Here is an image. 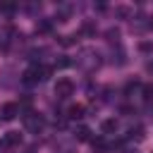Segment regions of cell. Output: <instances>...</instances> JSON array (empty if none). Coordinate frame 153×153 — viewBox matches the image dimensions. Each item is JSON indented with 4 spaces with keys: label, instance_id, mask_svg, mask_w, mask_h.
I'll return each instance as SVG.
<instances>
[{
    "label": "cell",
    "instance_id": "obj_1",
    "mask_svg": "<svg viewBox=\"0 0 153 153\" xmlns=\"http://www.w3.org/2000/svg\"><path fill=\"white\" fill-rule=\"evenodd\" d=\"M48 74H50V69L48 67H31V69H26L24 72V84H36V81H43V79H48Z\"/></svg>",
    "mask_w": 153,
    "mask_h": 153
},
{
    "label": "cell",
    "instance_id": "obj_2",
    "mask_svg": "<svg viewBox=\"0 0 153 153\" xmlns=\"http://www.w3.org/2000/svg\"><path fill=\"white\" fill-rule=\"evenodd\" d=\"M72 93H74V84H72V79L62 76V79L55 81V96H57V98H69Z\"/></svg>",
    "mask_w": 153,
    "mask_h": 153
},
{
    "label": "cell",
    "instance_id": "obj_3",
    "mask_svg": "<svg viewBox=\"0 0 153 153\" xmlns=\"http://www.w3.org/2000/svg\"><path fill=\"white\" fill-rule=\"evenodd\" d=\"M24 124H26V129H29V131L38 134V131L45 127V120H43L41 115H33V112H29V115H24Z\"/></svg>",
    "mask_w": 153,
    "mask_h": 153
},
{
    "label": "cell",
    "instance_id": "obj_4",
    "mask_svg": "<svg viewBox=\"0 0 153 153\" xmlns=\"http://www.w3.org/2000/svg\"><path fill=\"white\" fill-rule=\"evenodd\" d=\"M0 115H2L5 122H10V120H14V117L19 115V105H17V103H5L2 110H0Z\"/></svg>",
    "mask_w": 153,
    "mask_h": 153
},
{
    "label": "cell",
    "instance_id": "obj_5",
    "mask_svg": "<svg viewBox=\"0 0 153 153\" xmlns=\"http://www.w3.org/2000/svg\"><path fill=\"white\" fill-rule=\"evenodd\" d=\"M74 136H76V141H91V129L88 127H76Z\"/></svg>",
    "mask_w": 153,
    "mask_h": 153
},
{
    "label": "cell",
    "instance_id": "obj_6",
    "mask_svg": "<svg viewBox=\"0 0 153 153\" xmlns=\"http://www.w3.org/2000/svg\"><path fill=\"white\" fill-rule=\"evenodd\" d=\"M117 129V122L115 120H103V124H100V131L103 134H110V131H115Z\"/></svg>",
    "mask_w": 153,
    "mask_h": 153
},
{
    "label": "cell",
    "instance_id": "obj_7",
    "mask_svg": "<svg viewBox=\"0 0 153 153\" xmlns=\"http://www.w3.org/2000/svg\"><path fill=\"white\" fill-rule=\"evenodd\" d=\"M69 117H72V120L84 117V105H72V108H69Z\"/></svg>",
    "mask_w": 153,
    "mask_h": 153
},
{
    "label": "cell",
    "instance_id": "obj_8",
    "mask_svg": "<svg viewBox=\"0 0 153 153\" xmlns=\"http://www.w3.org/2000/svg\"><path fill=\"white\" fill-rule=\"evenodd\" d=\"M93 151H105V141L103 139H93Z\"/></svg>",
    "mask_w": 153,
    "mask_h": 153
},
{
    "label": "cell",
    "instance_id": "obj_9",
    "mask_svg": "<svg viewBox=\"0 0 153 153\" xmlns=\"http://www.w3.org/2000/svg\"><path fill=\"white\" fill-rule=\"evenodd\" d=\"M143 93H146L143 98H146V100H151V98H153V86H146V88H143Z\"/></svg>",
    "mask_w": 153,
    "mask_h": 153
},
{
    "label": "cell",
    "instance_id": "obj_10",
    "mask_svg": "<svg viewBox=\"0 0 153 153\" xmlns=\"http://www.w3.org/2000/svg\"><path fill=\"white\" fill-rule=\"evenodd\" d=\"M38 31H50V22H41L38 24Z\"/></svg>",
    "mask_w": 153,
    "mask_h": 153
},
{
    "label": "cell",
    "instance_id": "obj_11",
    "mask_svg": "<svg viewBox=\"0 0 153 153\" xmlns=\"http://www.w3.org/2000/svg\"><path fill=\"white\" fill-rule=\"evenodd\" d=\"M117 14H120V17H127V14H129V7H117Z\"/></svg>",
    "mask_w": 153,
    "mask_h": 153
}]
</instances>
